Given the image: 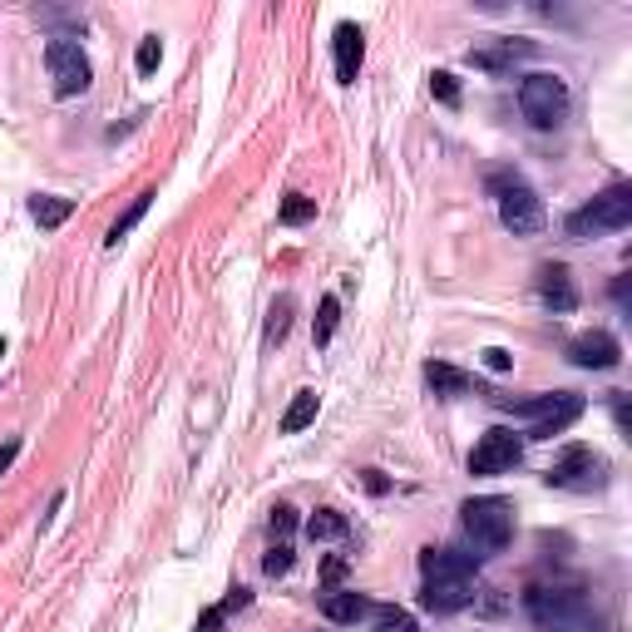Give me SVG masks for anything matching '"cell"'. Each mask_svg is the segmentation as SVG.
<instances>
[{
    "label": "cell",
    "mask_w": 632,
    "mask_h": 632,
    "mask_svg": "<svg viewBox=\"0 0 632 632\" xmlns=\"http://www.w3.org/2000/svg\"><path fill=\"white\" fill-rule=\"evenodd\" d=\"M474 553H460V549H425L420 553V608L425 612H460L474 602Z\"/></svg>",
    "instance_id": "cell-1"
},
{
    "label": "cell",
    "mask_w": 632,
    "mask_h": 632,
    "mask_svg": "<svg viewBox=\"0 0 632 632\" xmlns=\"http://www.w3.org/2000/svg\"><path fill=\"white\" fill-rule=\"evenodd\" d=\"M523 612H529V622L539 632L578 628L588 618V592H583V583H529Z\"/></svg>",
    "instance_id": "cell-2"
},
{
    "label": "cell",
    "mask_w": 632,
    "mask_h": 632,
    "mask_svg": "<svg viewBox=\"0 0 632 632\" xmlns=\"http://www.w3.org/2000/svg\"><path fill=\"white\" fill-rule=\"evenodd\" d=\"M494 405L509 410L514 420H529V440H553V435H563L583 415V395H573V391H543V395H529V400H504V395H494Z\"/></svg>",
    "instance_id": "cell-3"
},
{
    "label": "cell",
    "mask_w": 632,
    "mask_h": 632,
    "mask_svg": "<svg viewBox=\"0 0 632 632\" xmlns=\"http://www.w3.org/2000/svg\"><path fill=\"white\" fill-rule=\"evenodd\" d=\"M464 533L479 553H504L514 539V504L499 494H484V499H464Z\"/></svg>",
    "instance_id": "cell-4"
},
{
    "label": "cell",
    "mask_w": 632,
    "mask_h": 632,
    "mask_svg": "<svg viewBox=\"0 0 632 632\" xmlns=\"http://www.w3.org/2000/svg\"><path fill=\"white\" fill-rule=\"evenodd\" d=\"M489 193L499 198V223L509 227L514 237H533L543 233V203L519 173H494L489 178Z\"/></svg>",
    "instance_id": "cell-5"
},
{
    "label": "cell",
    "mask_w": 632,
    "mask_h": 632,
    "mask_svg": "<svg viewBox=\"0 0 632 632\" xmlns=\"http://www.w3.org/2000/svg\"><path fill=\"white\" fill-rule=\"evenodd\" d=\"M628 223H632V188L612 183L608 193H598L588 207H578V213L568 217V237L573 242H588V237H598V233H622Z\"/></svg>",
    "instance_id": "cell-6"
},
{
    "label": "cell",
    "mask_w": 632,
    "mask_h": 632,
    "mask_svg": "<svg viewBox=\"0 0 632 632\" xmlns=\"http://www.w3.org/2000/svg\"><path fill=\"white\" fill-rule=\"evenodd\" d=\"M519 109H523V119H529L533 128H558L563 119H568V84H563L558 75H549V69L523 75Z\"/></svg>",
    "instance_id": "cell-7"
},
{
    "label": "cell",
    "mask_w": 632,
    "mask_h": 632,
    "mask_svg": "<svg viewBox=\"0 0 632 632\" xmlns=\"http://www.w3.org/2000/svg\"><path fill=\"white\" fill-rule=\"evenodd\" d=\"M45 65H49V79H55V94H84L89 79H94V69H89L84 49H79V40H49L45 45Z\"/></svg>",
    "instance_id": "cell-8"
},
{
    "label": "cell",
    "mask_w": 632,
    "mask_h": 632,
    "mask_svg": "<svg viewBox=\"0 0 632 632\" xmlns=\"http://www.w3.org/2000/svg\"><path fill=\"white\" fill-rule=\"evenodd\" d=\"M549 484H558V489H598L602 460L588 450V444H568V450L549 464Z\"/></svg>",
    "instance_id": "cell-9"
},
{
    "label": "cell",
    "mask_w": 632,
    "mask_h": 632,
    "mask_svg": "<svg viewBox=\"0 0 632 632\" xmlns=\"http://www.w3.org/2000/svg\"><path fill=\"white\" fill-rule=\"evenodd\" d=\"M519 454H523L519 435L504 430V425H494V430H484L479 444H474L470 474H504V470H514V464H519Z\"/></svg>",
    "instance_id": "cell-10"
},
{
    "label": "cell",
    "mask_w": 632,
    "mask_h": 632,
    "mask_svg": "<svg viewBox=\"0 0 632 632\" xmlns=\"http://www.w3.org/2000/svg\"><path fill=\"white\" fill-rule=\"evenodd\" d=\"M568 361L583 365V371H612L622 361V346L612 331H578L568 341Z\"/></svg>",
    "instance_id": "cell-11"
},
{
    "label": "cell",
    "mask_w": 632,
    "mask_h": 632,
    "mask_svg": "<svg viewBox=\"0 0 632 632\" xmlns=\"http://www.w3.org/2000/svg\"><path fill=\"white\" fill-rule=\"evenodd\" d=\"M529 55H533V40H489V45L470 49V65L489 69V75H514V65Z\"/></svg>",
    "instance_id": "cell-12"
},
{
    "label": "cell",
    "mask_w": 632,
    "mask_h": 632,
    "mask_svg": "<svg viewBox=\"0 0 632 632\" xmlns=\"http://www.w3.org/2000/svg\"><path fill=\"white\" fill-rule=\"evenodd\" d=\"M539 296H543V306H553V312H573V306H578V286H573L568 267L543 262L539 267Z\"/></svg>",
    "instance_id": "cell-13"
},
{
    "label": "cell",
    "mask_w": 632,
    "mask_h": 632,
    "mask_svg": "<svg viewBox=\"0 0 632 632\" xmlns=\"http://www.w3.org/2000/svg\"><path fill=\"white\" fill-rule=\"evenodd\" d=\"M336 79L341 84H356V75H361V55H365V35L356 25H336Z\"/></svg>",
    "instance_id": "cell-14"
},
{
    "label": "cell",
    "mask_w": 632,
    "mask_h": 632,
    "mask_svg": "<svg viewBox=\"0 0 632 632\" xmlns=\"http://www.w3.org/2000/svg\"><path fill=\"white\" fill-rule=\"evenodd\" d=\"M321 612H326V622H356V618L371 612V602H365L356 588H336V592L321 598Z\"/></svg>",
    "instance_id": "cell-15"
},
{
    "label": "cell",
    "mask_w": 632,
    "mask_h": 632,
    "mask_svg": "<svg viewBox=\"0 0 632 632\" xmlns=\"http://www.w3.org/2000/svg\"><path fill=\"white\" fill-rule=\"evenodd\" d=\"M425 381H430V391L440 395V400H454V395L470 391V375L454 371V365H444V361H430V365H425Z\"/></svg>",
    "instance_id": "cell-16"
},
{
    "label": "cell",
    "mask_w": 632,
    "mask_h": 632,
    "mask_svg": "<svg viewBox=\"0 0 632 632\" xmlns=\"http://www.w3.org/2000/svg\"><path fill=\"white\" fill-rule=\"evenodd\" d=\"M69 213H75V198H59V193H40V198H30V217H35L40 227H59V223H69Z\"/></svg>",
    "instance_id": "cell-17"
},
{
    "label": "cell",
    "mask_w": 632,
    "mask_h": 632,
    "mask_svg": "<svg viewBox=\"0 0 632 632\" xmlns=\"http://www.w3.org/2000/svg\"><path fill=\"white\" fill-rule=\"evenodd\" d=\"M316 420V391H296V400L282 415V435H302Z\"/></svg>",
    "instance_id": "cell-18"
},
{
    "label": "cell",
    "mask_w": 632,
    "mask_h": 632,
    "mask_svg": "<svg viewBox=\"0 0 632 632\" xmlns=\"http://www.w3.org/2000/svg\"><path fill=\"white\" fill-rule=\"evenodd\" d=\"M148 203H154V193H138V198H134V203H128V213H124V217H119V223H114V227H109V237H104V242H109V247H119V242H124V237H128V233H134V223H138V217H144V213H148Z\"/></svg>",
    "instance_id": "cell-19"
},
{
    "label": "cell",
    "mask_w": 632,
    "mask_h": 632,
    "mask_svg": "<svg viewBox=\"0 0 632 632\" xmlns=\"http://www.w3.org/2000/svg\"><path fill=\"white\" fill-rule=\"evenodd\" d=\"M306 533H312V539H346V519L336 509H316L312 519H306Z\"/></svg>",
    "instance_id": "cell-20"
},
{
    "label": "cell",
    "mask_w": 632,
    "mask_h": 632,
    "mask_svg": "<svg viewBox=\"0 0 632 632\" xmlns=\"http://www.w3.org/2000/svg\"><path fill=\"white\" fill-rule=\"evenodd\" d=\"M375 612V632H420V622L405 608H371Z\"/></svg>",
    "instance_id": "cell-21"
},
{
    "label": "cell",
    "mask_w": 632,
    "mask_h": 632,
    "mask_svg": "<svg viewBox=\"0 0 632 632\" xmlns=\"http://www.w3.org/2000/svg\"><path fill=\"white\" fill-rule=\"evenodd\" d=\"M336 312H341V302H336V296H321V306H316V331H312V341H316V346L331 341V331H336Z\"/></svg>",
    "instance_id": "cell-22"
},
{
    "label": "cell",
    "mask_w": 632,
    "mask_h": 632,
    "mask_svg": "<svg viewBox=\"0 0 632 632\" xmlns=\"http://www.w3.org/2000/svg\"><path fill=\"white\" fill-rule=\"evenodd\" d=\"M286 326H292V296L272 302V316H267V341H282Z\"/></svg>",
    "instance_id": "cell-23"
},
{
    "label": "cell",
    "mask_w": 632,
    "mask_h": 632,
    "mask_svg": "<svg viewBox=\"0 0 632 632\" xmlns=\"http://www.w3.org/2000/svg\"><path fill=\"white\" fill-rule=\"evenodd\" d=\"M158 59H163V40H158V35H144V40H138V75H154Z\"/></svg>",
    "instance_id": "cell-24"
},
{
    "label": "cell",
    "mask_w": 632,
    "mask_h": 632,
    "mask_svg": "<svg viewBox=\"0 0 632 632\" xmlns=\"http://www.w3.org/2000/svg\"><path fill=\"white\" fill-rule=\"evenodd\" d=\"M286 568H292V543H272L267 558H262V573H267V578H282Z\"/></svg>",
    "instance_id": "cell-25"
},
{
    "label": "cell",
    "mask_w": 632,
    "mask_h": 632,
    "mask_svg": "<svg viewBox=\"0 0 632 632\" xmlns=\"http://www.w3.org/2000/svg\"><path fill=\"white\" fill-rule=\"evenodd\" d=\"M430 89H435V99H440V104H460V84H454V75H450V69H435V75H430Z\"/></svg>",
    "instance_id": "cell-26"
},
{
    "label": "cell",
    "mask_w": 632,
    "mask_h": 632,
    "mask_svg": "<svg viewBox=\"0 0 632 632\" xmlns=\"http://www.w3.org/2000/svg\"><path fill=\"white\" fill-rule=\"evenodd\" d=\"M267 529H272V539H276V543H286V539H292V529H296V509H286V504H276V509H272V519H267Z\"/></svg>",
    "instance_id": "cell-27"
},
{
    "label": "cell",
    "mask_w": 632,
    "mask_h": 632,
    "mask_svg": "<svg viewBox=\"0 0 632 632\" xmlns=\"http://www.w3.org/2000/svg\"><path fill=\"white\" fill-rule=\"evenodd\" d=\"M312 213H316L312 198H286V203H282V223H306Z\"/></svg>",
    "instance_id": "cell-28"
},
{
    "label": "cell",
    "mask_w": 632,
    "mask_h": 632,
    "mask_svg": "<svg viewBox=\"0 0 632 632\" xmlns=\"http://www.w3.org/2000/svg\"><path fill=\"white\" fill-rule=\"evenodd\" d=\"M223 622H227V608H223V602H213V608H207L203 618H198V632H217Z\"/></svg>",
    "instance_id": "cell-29"
},
{
    "label": "cell",
    "mask_w": 632,
    "mask_h": 632,
    "mask_svg": "<svg viewBox=\"0 0 632 632\" xmlns=\"http://www.w3.org/2000/svg\"><path fill=\"white\" fill-rule=\"evenodd\" d=\"M484 365H489V371H509L514 356H509V351H499V346H489V351H484Z\"/></svg>",
    "instance_id": "cell-30"
},
{
    "label": "cell",
    "mask_w": 632,
    "mask_h": 632,
    "mask_svg": "<svg viewBox=\"0 0 632 632\" xmlns=\"http://www.w3.org/2000/svg\"><path fill=\"white\" fill-rule=\"evenodd\" d=\"M247 602H252V592H247V588H233V592L223 598V608H227V612H237V608H247Z\"/></svg>",
    "instance_id": "cell-31"
},
{
    "label": "cell",
    "mask_w": 632,
    "mask_h": 632,
    "mask_svg": "<svg viewBox=\"0 0 632 632\" xmlns=\"http://www.w3.org/2000/svg\"><path fill=\"white\" fill-rule=\"evenodd\" d=\"M15 454H20V440H5V444H0V474L15 464Z\"/></svg>",
    "instance_id": "cell-32"
},
{
    "label": "cell",
    "mask_w": 632,
    "mask_h": 632,
    "mask_svg": "<svg viewBox=\"0 0 632 632\" xmlns=\"http://www.w3.org/2000/svg\"><path fill=\"white\" fill-rule=\"evenodd\" d=\"M0 356H5V341H0Z\"/></svg>",
    "instance_id": "cell-33"
}]
</instances>
